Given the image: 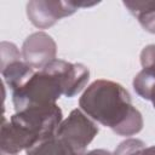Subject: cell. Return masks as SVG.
<instances>
[{
    "label": "cell",
    "mask_w": 155,
    "mask_h": 155,
    "mask_svg": "<svg viewBox=\"0 0 155 155\" xmlns=\"http://www.w3.org/2000/svg\"><path fill=\"white\" fill-rule=\"evenodd\" d=\"M79 105L93 121L111 128L119 136H133L143 128L142 114L133 107L128 91L115 81H93L81 94Z\"/></svg>",
    "instance_id": "6da1fadb"
},
{
    "label": "cell",
    "mask_w": 155,
    "mask_h": 155,
    "mask_svg": "<svg viewBox=\"0 0 155 155\" xmlns=\"http://www.w3.org/2000/svg\"><path fill=\"white\" fill-rule=\"evenodd\" d=\"M63 121V113L57 104L31 107L16 111L7 121L2 120L0 132L1 154L17 155L33 148L39 142L56 136Z\"/></svg>",
    "instance_id": "7a4b0ae2"
},
{
    "label": "cell",
    "mask_w": 155,
    "mask_h": 155,
    "mask_svg": "<svg viewBox=\"0 0 155 155\" xmlns=\"http://www.w3.org/2000/svg\"><path fill=\"white\" fill-rule=\"evenodd\" d=\"M64 96V85L59 68V59H54L45 68L35 71L21 87L12 92L15 110L19 111L31 107L56 104Z\"/></svg>",
    "instance_id": "3957f363"
},
{
    "label": "cell",
    "mask_w": 155,
    "mask_h": 155,
    "mask_svg": "<svg viewBox=\"0 0 155 155\" xmlns=\"http://www.w3.org/2000/svg\"><path fill=\"white\" fill-rule=\"evenodd\" d=\"M97 133L98 127L96 122L81 109H74L68 117L61 122L56 136L67 142L76 154L81 155Z\"/></svg>",
    "instance_id": "277c9868"
},
{
    "label": "cell",
    "mask_w": 155,
    "mask_h": 155,
    "mask_svg": "<svg viewBox=\"0 0 155 155\" xmlns=\"http://www.w3.org/2000/svg\"><path fill=\"white\" fill-rule=\"evenodd\" d=\"M76 10L78 6L73 1L34 0L27 4V16L39 29H46L53 25L61 18L76 12Z\"/></svg>",
    "instance_id": "5b68a950"
},
{
    "label": "cell",
    "mask_w": 155,
    "mask_h": 155,
    "mask_svg": "<svg viewBox=\"0 0 155 155\" xmlns=\"http://www.w3.org/2000/svg\"><path fill=\"white\" fill-rule=\"evenodd\" d=\"M22 58L33 69L41 70L56 59L57 45L54 40L44 31L30 34L23 42Z\"/></svg>",
    "instance_id": "8992f818"
},
{
    "label": "cell",
    "mask_w": 155,
    "mask_h": 155,
    "mask_svg": "<svg viewBox=\"0 0 155 155\" xmlns=\"http://www.w3.org/2000/svg\"><path fill=\"white\" fill-rule=\"evenodd\" d=\"M34 73V69L21 59H15L1 64V75L5 84L11 88L12 92L21 87Z\"/></svg>",
    "instance_id": "52a82bcc"
},
{
    "label": "cell",
    "mask_w": 155,
    "mask_h": 155,
    "mask_svg": "<svg viewBox=\"0 0 155 155\" xmlns=\"http://www.w3.org/2000/svg\"><path fill=\"white\" fill-rule=\"evenodd\" d=\"M124 5L147 31L155 34V1H124Z\"/></svg>",
    "instance_id": "ba28073f"
},
{
    "label": "cell",
    "mask_w": 155,
    "mask_h": 155,
    "mask_svg": "<svg viewBox=\"0 0 155 155\" xmlns=\"http://www.w3.org/2000/svg\"><path fill=\"white\" fill-rule=\"evenodd\" d=\"M27 155H79L74 149L57 136L46 138L27 150Z\"/></svg>",
    "instance_id": "9c48e42d"
},
{
    "label": "cell",
    "mask_w": 155,
    "mask_h": 155,
    "mask_svg": "<svg viewBox=\"0 0 155 155\" xmlns=\"http://www.w3.org/2000/svg\"><path fill=\"white\" fill-rule=\"evenodd\" d=\"M133 88L138 96L149 101L155 90V69L143 68L133 79Z\"/></svg>",
    "instance_id": "30bf717a"
},
{
    "label": "cell",
    "mask_w": 155,
    "mask_h": 155,
    "mask_svg": "<svg viewBox=\"0 0 155 155\" xmlns=\"http://www.w3.org/2000/svg\"><path fill=\"white\" fill-rule=\"evenodd\" d=\"M145 148V143L137 138H128L121 142L114 151V155H132L139 149Z\"/></svg>",
    "instance_id": "8fae6325"
},
{
    "label": "cell",
    "mask_w": 155,
    "mask_h": 155,
    "mask_svg": "<svg viewBox=\"0 0 155 155\" xmlns=\"http://www.w3.org/2000/svg\"><path fill=\"white\" fill-rule=\"evenodd\" d=\"M140 64L143 68H154L155 69V45L145 46L140 52Z\"/></svg>",
    "instance_id": "7c38bea8"
},
{
    "label": "cell",
    "mask_w": 155,
    "mask_h": 155,
    "mask_svg": "<svg viewBox=\"0 0 155 155\" xmlns=\"http://www.w3.org/2000/svg\"><path fill=\"white\" fill-rule=\"evenodd\" d=\"M132 155H155V145H153V147H145L143 149H139L136 153H133Z\"/></svg>",
    "instance_id": "4fadbf2b"
},
{
    "label": "cell",
    "mask_w": 155,
    "mask_h": 155,
    "mask_svg": "<svg viewBox=\"0 0 155 155\" xmlns=\"http://www.w3.org/2000/svg\"><path fill=\"white\" fill-rule=\"evenodd\" d=\"M81 155H114V154L108 151V150H105V149H94V150L85 151Z\"/></svg>",
    "instance_id": "5bb4252c"
},
{
    "label": "cell",
    "mask_w": 155,
    "mask_h": 155,
    "mask_svg": "<svg viewBox=\"0 0 155 155\" xmlns=\"http://www.w3.org/2000/svg\"><path fill=\"white\" fill-rule=\"evenodd\" d=\"M151 103H153V105H154V108H155V90H154V92L151 93V97H150V99H149Z\"/></svg>",
    "instance_id": "9a60e30c"
}]
</instances>
